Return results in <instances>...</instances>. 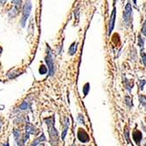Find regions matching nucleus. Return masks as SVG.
<instances>
[{"label": "nucleus", "mask_w": 146, "mask_h": 146, "mask_svg": "<svg viewBox=\"0 0 146 146\" xmlns=\"http://www.w3.org/2000/svg\"><path fill=\"white\" fill-rule=\"evenodd\" d=\"M45 122L48 127V133L50 136V141L52 146H58V131L54 127V123H55L54 115L45 118Z\"/></svg>", "instance_id": "1"}, {"label": "nucleus", "mask_w": 146, "mask_h": 146, "mask_svg": "<svg viewBox=\"0 0 146 146\" xmlns=\"http://www.w3.org/2000/svg\"><path fill=\"white\" fill-rule=\"evenodd\" d=\"M123 22L124 25L127 26V27H129L131 26L132 24V6L131 4L129 2L123 11Z\"/></svg>", "instance_id": "2"}, {"label": "nucleus", "mask_w": 146, "mask_h": 146, "mask_svg": "<svg viewBox=\"0 0 146 146\" xmlns=\"http://www.w3.org/2000/svg\"><path fill=\"white\" fill-rule=\"evenodd\" d=\"M31 10H32V3L31 2H25L24 8H23V15H22V19H21V26L22 27H25V23H26V21H27V19L30 16Z\"/></svg>", "instance_id": "3"}, {"label": "nucleus", "mask_w": 146, "mask_h": 146, "mask_svg": "<svg viewBox=\"0 0 146 146\" xmlns=\"http://www.w3.org/2000/svg\"><path fill=\"white\" fill-rule=\"evenodd\" d=\"M46 62L48 66V70H49V75L52 76L54 74V57H52V52L49 51L47 52V55L46 57Z\"/></svg>", "instance_id": "4"}, {"label": "nucleus", "mask_w": 146, "mask_h": 146, "mask_svg": "<svg viewBox=\"0 0 146 146\" xmlns=\"http://www.w3.org/2000/svg\"><path fill=\"white\" fill-rule=\"evenodd\" d=\"M77 137L79 139V141L81 143H88L90 141V138H89V136L87 132L83 129H78V132H77Z\"/></svg>", "instance_id": "5"}, {"label": "nucleus", "mask_w": 146, "mask_h": 146, "mask_svg": "<svg viewBox=\"0 0 146 146\" xmlns=\"http://www.w3.org/2000/svg\"><path fill=\"white\" fill-rule=\"evenodd\" d=\"M115 14H116V10L115 7H114L112 13H111V17H110V25H109V35L111 34L114 26H115Z\"/></svg>", "instance_id": "6"}, {"label": "nucleus", "mask_w": 146, "mask_h": 146, "mask_svg": "<svg viewBox=\"0 0 146 146\" xmlns=\"http://www.w3.org/2000/svg\"><path fill=\"white\" fill-rule=\"evenodd\" d=\"M132 137H133L135 143L139 145L141 141H142V138H143V135H142V132L138 129H135L133 131V133H132Z\"/></svg>", "instance_id": "7"}, {"label": "nucleus", "mask_w": 146, "mask_h": 146, "mask_svg": "<svg viewBox=\"0 0 146 146\" xmlns=\"http://www.w3.org/2000/svg\"><path fill=\"white\" fill-rule=\"evenodd\" d=\"M69 124H70V122H69V118H66V122H65V128H64V130L62 132V135H61V138L62 140L65 139L66 137V135L68 133V127H69Z\"/></svg>", "instance_id": "8"}, {"label": "nucleus", "mask_w": 146, "mask_h": 146, "mask_svg": "<svg viewBox=\"0 0 146 146\" xmlns=\"http://www.w3.org/2000/svg\"><path fill=\"white\" fill-rule=\"evenodd\" d=\"M12 133H13V136H14V137H15L16 142L18 143V145L19 146H22V143L20 142V135H21L20 131L19 129H13Z\"/></svg>", "instance_id": "9"}, {"label": "nucleus", "mask_w": 146, "mask_h": 146, "mask_svg": "<svg viewBox=\"0 0 146 146\" xmlns=\"http://www.w3.org/2000/svg\"><path fill=\"white\" fill-rule=\"evenodd\" d=\"M77 48H78V42H74V43L70 46V47H69V49H68L69 54H70V55L75 54V52H77Z\"/></svg>", "instance_id": "10"}, {"label": "nucleus", "mask_w": 146, "mask_h": 146, "mask_svg": "<svg viewBox=\"0 0 146 146\" xmlns=\"http://www.w3.org/2000/svg\"><path fill=\"white\" fill-rule=\"evenodd\" d=\"M25 132H26V133H28V134H35L36 133V129L33 125L28 124V125H26V127H25Z\"/></svg>", "instance_id": "11"}, {"label": "nucleus", "mask_w": 146, "mask_h": 146, "mask_svg": "<svg viewBox=\"0 0 146 146\" xmlns=\"http://www.w3.org/2000/svg\"><path fill=\"white\" fill-rule=\"evenodd\" d=\"M41 141H46V137H45L44 134H42V136H41V137H39L38 138H37V139L33 140V142L32 143L31 146H37L39 143H41Z\"/></svg>", "instance_id": "12"}, {"label": "nucleus", "mask_w": 146, "mask_h": 146, "mask_svg": "<svg viewBox=\"0 0 146 146\" xmlns=\"http://www.w3.org/2000/svg\"><path fill=\"white\" fill-rule=\"evenodd\" d=\"M125 88L129 92H130L131 88H133V81L129 82V81H128V80H126V78H125Z\"/></svg>", "instance_id": "13"}, {"label": "nucleus", "mask_w": 146, "mask_h": 146, "mask_svg": "<svg viewBox=\"0 0 146 146\" xmlns=\"http://www.w3.org/2000/svg\"><path fill=\"white\" fill-rule=\"evenodd\" d=\"M89 89H90V85H89V83L88 82V83H86V84L84 85V87H83V88H82V91H83V95H84V96H88Z\"/></svg>", "instance_id": "14"}, {"label": "nucleus", "mask_w": 146, "mask_h": 146, "mask_svg": "<svg viewBox=\"0 0 146 146\" xmlns=\"http://www.w3.org/2000/svg\"><path fill=\"white\" fill-rule=\"evenodd\" d=\"M139 102H140V104L142 106H143L144 108H146V96H145L140 95L139 96Z\"/></svg>", "instance_id": "15"}, {"label": "nucleus", "mask_w": 146, "mask_h": 146, "mask_svg": "<svg viewBox=\"0 0 146 146\" xmlns=\"http://www.w3.org/2000/svg\"><path fill=\"white\" fill-rule=\"evenodd\" d=\"M20 110H27L30 108V104L27 102H24L21 105H20Z\"/></svg>", "instance_id": "16"}, {"label": "nucleus", "mask_w": 146, "mask_h": 146, "mask_svg": "<svg viewBox=\"0 0 146 146\" xmlns=\"http://www.w3.org/2000/svg\"><path fill=\"white\" fill-rule=\"evenodd\" d=\"M46 73H47V68H46V66L41 65L40 68H39V74H45Z\"/></svg>", "instance_id": "17"}, {"label": "nucleus", "mask_w": 146, "mask_h": 146, "mask_svg": "<svg viewBox=\"0 0 146 146\" xmlns=\"http://www.w3.org/2000/svg\"><path fill=\"white\" fill-rule=\"evenodd\" d=\"M125 103L129 106V107H132V106H133V103L131 102V99L129 96H127L125 97Z\"/></svg>", "instance_id": "18"}, {"label": "nucleus", "mask_w": 146, "mask_h": 146, "mask_svg": "<svg viewBox=\"0 0 146 146\" xmlns=\"http://www.w3.org/2000/svg\"><path fill=\"white\" fill-rule=\"evenodd\" d=\"M138 46H139L141 48H143V46H144V40H143V38L140 35L138 36Z\"/></svg>", "instance_id": "19"}, {"label": "nucleus", "mask_w": 146, "mask_h": 146, "mask_svg": "<svg viewBox=\"0 0 146 146\" xmlns=\"http://www.w3.org/2000/svg\"><path fill=\"white\" fill-rule=\"evenodd\" d=\"M141 56H142V60H143V63L144 65V67L146 68V54L144 52H141Z\"/></svg>", "instance_id": "20"}, {"label": "nucleus", "mask_w": 146, "mask_h": 146, "mask_svg": "<svg viewBox=\"0 0 146 146\" xmlns=\"http://www.w3.org/2000/svg\"><path fill=\"white\" fill-rule=\"evenodd\" d=\"M124 136H125V138H126V140L128 141V143H130V140H129V129H128L127 127L124 129Z\"/></svg>", "instance_id": "21"}, {"label": "nucleus", "mask_w": 146, "mask_h": 146, "mask_svg": "<svg viewBox=\"0 0 146 146\" xmlns=\"http://www.w3.org/2000/svg\"><path fill=\"white\" fill-rule=\"evenodd\" d=\"M142 33L146 37V19H145V21L143 25V27H142Z\"/></svg>", "instance_id": "22"}, {"label": "nucleus", "mask_w": 146, "mask_h": 146, "mask_svg": "<svg viewBox=\"0 0 146 146\" xmlns=\"http://www.w3.org/2000/svg\"><path fill=\"white\" fill-rule=\"evenodd\" d=\"M78 120H79L80 123H82V124H84V123H85V122H84V117H83V115H81V114H80V115H78Z\"/></svg>", "instance_id": "23"}, {"label": "nucleus", "mask_w": 146, "mask_h": 146, "mask_svg": "<svg viewBox=\"0 0 146 146\" xmlns=\"http://www.w3.org/2000/svg\"><path fill=\"white\" fill-rule=\"evenodd\" d=\"M146 83V82L145 81H143V80H140L139 81V82H138V84H139V88H140V89L141 90H143V86H144V84Z\"/></svg>", "instance_id": "24"}, {"label": "nucleus", "mask_w": 146, "mask_h": 146, "mask_svg": "<svg viewBox=\"0 0 146 146\" xmlns=\"http://www.w3.org/2000/svg\"><path fill=\"white\" fill-rule=\"evenodd\" d=\"M3 146H9V143H8V142L5 143L3 144Z\"/></svg>", "instance_id": "25"}, {"label": "nucleus", "mask_w": 146, "mask_h": 146, "mask_svg": "<svg viewBox=\"0 0 146 146\" xmlns=\"http://www.w3.org/2000/svg\"><path fill=\"white\" fill-rule=\"evenodd\" d=\"M39 146H45V144H44V143H41V144L39 145Z\"/></svg>", "instance_id": "26"}, {"label": "nucleus", "mask_w": 146, "mask_h": 146, "mask_svg": "<svg viewBox=\"0 0 146 146\" xmlns=\"http://www.w3.org/2000/svg\"><path fill=\"white\" fill-rule=\"evenodd\" d=\"M70 146H75L74 144H72V145H70Z\"/></svg>", "instance_id": "27"}, {"label": "nucleus", "mask_w": 146, "mask_h": 146, "mask_svg": "<svg viewBox=\"0 0 146 146\" xmlns=\"http://www.w3.org/2000/svg\"><path fill=\"white\" fill-rule=\"evenodd\" d=\"M144 146H146V142H145V144H144Z\"/></svg>", "instance_id": "28"}, {"label": "nucleus", "mask_w": 146, "mask_h": 146, "mask_svg": "<svg viewBox=\"0 0 146 146\" xmlns=\"http://www.w3.org/2000/svg\"><path fill=\"white\" fill-rule=\"evenodd\" d=\"M0 126H1V123H0Z\"/></svg>", "instance_id": "29"}]
</instances>
